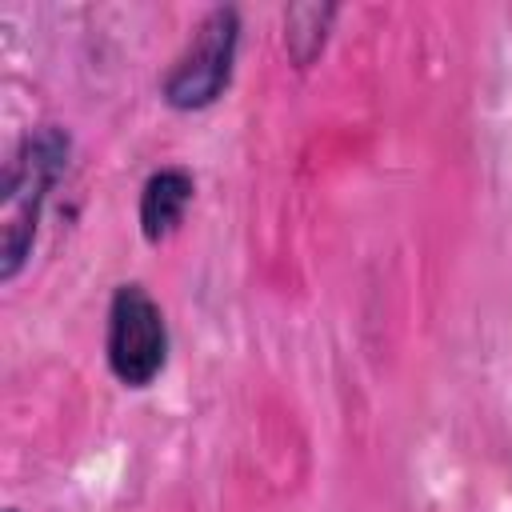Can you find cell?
Wrapping results in <instances>:
<instances>
[{"instance_id":"obj_3","label":"cell","mask_w":512,"mask_h":512,"mask_svg":"<svg viewBox=\"0 0 512 512\" xmlns=\"http://www.w3.org/2000/svg\"><path fill=\"white\" fill-rule=\"evenodd\" d=\"M240 8L236 4H216L208 8L188 44L176 52V60L168 64L164 80H160V100L172 112H204L212 108L236 72V56H240Z\"/></svg>"},{"instance_id":"obj_6","label":"cell","mask_w":512,"mask_h":512,"mask_svg":"<svg viewBox=\"0 0 512 512\" xmlns=\"http://www.w3.org/2000/svg\"><path fill=\"white\" fill-rule=\"evenodd\" d=\"M4 512H20V508H16V504H8V508H4Z\"/></svg>"},{"instance_id":"obj_5","label":"cell","mask_w":512,"mask_h":512,"mask_svg":"<svg viewBox=\"0 0 512 512\" xmlns=\"http://www.w3.org/2000/svg\"><path fill=\"white\" fill-rule=\"evenodd\" d=\"M336 16H340V4H332V0H304V4H288L284 8V32H280V40H284L288 64L296 72H308L324 56Z\"/></svg>"},{"instance_id":"obj_1","label":"cell","mask_w":512,"mask_h":512,"mask_svg":"<svg viewBox=\"0 0 512 512\" xmlns=\"http://www.w3.org/2000/svg\"><path fill=\"white\" fill-rule=\"evenodd\" d=\"M72 164V132L64 124L28 128L4 160L0 184V284H16L32 260L44 204Z\"/></svg>"},{"instance_id":"obj_4","label":"cell","mask_w":512,"mask_h":512,"mask_svg":"<svg viewBox=\"0 0 512 512\" xmlns=\"http://www.w3.org/2000/svg\"><path fill=\"white\" fill-rule=\"evenodd\" d=\"M196 200V176L184 164H160L144 176L136 200V224L148 244H164L180 232L188 208Z\"/></svg>"},{"instance_id":"obj_2","label":"cell","mask_w":512,"mask_h":512,"mask_svg":"<svg viewBox=\"0 0 512 512\" xmlns=\"http://www.w3.org/2000/svg\"><path fill=\"white\" fill-rule=\"evenodd\" d=\"M168 352L172 332L160 300L140 280L116 284L104 316V364L112 380L132 392H144L164 376Z\"/></svg>"}]
</instances>
